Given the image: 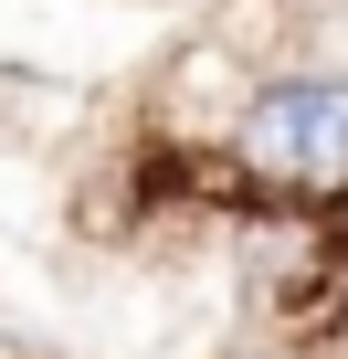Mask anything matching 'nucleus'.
<instances>
[{
	"label": "nucleus",
	"instance_id": "nucleus-1",
	"mask_svg": "<svg viewBox=\"0 0 348 359\" xmlns=\"http://www.w3.org/2000/svg\"><path fill=\"white\" fill-rule=\"evenodd\" d=\"M253 191H337L348 180V74H274L222 127Z\"/></svg>",
	"mask_w": 348,
	"mask_h": 359
},
{
	"label": "nucleus",
	"instance_id": "nucleus-3",
	"mask_svg": "<svg viewBox=\"0 0 348 359\" xmlns=\"http://www.w3.org/2000/svg\"><path fill=\"white\" fill-rule=\"evenodd\" d=\"M32 359H43V348H32Z\"/></svg>",
	"mask_w": 348,
	"mask_h": 359
},
{
	"label": "nucleus",
	"instance_id": "nucleus-2",
	"mask_svg": "<svg viewBox=\"0 0 348 359\" xmlns=\"http://www.w3.org/2000/svg\"><path fill=\"white\" fill-rule=\"evenodd\" d=\"M253 359H274V348H253Z\"/></svg>",
	"mask_w": 348,
	"mask_h": 359
}]
</instances>
